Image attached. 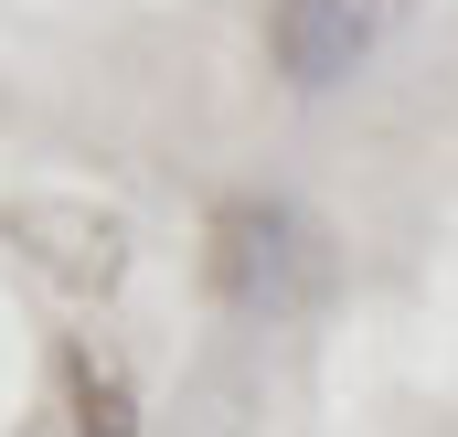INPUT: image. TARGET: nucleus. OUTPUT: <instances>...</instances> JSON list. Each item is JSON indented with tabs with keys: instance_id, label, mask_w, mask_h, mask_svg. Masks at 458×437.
I'll return each mask as SVG.
<instances>
[{
	"instance_id": "nucleus-4",
	"label": "nucleus",
	"mask_w": 458,
	"mask_h": 437,
	"mask_svg": "<svg viewBox=\"0 0 458 437\" xmlns=\"http://www.w3.org/2000/svg\"><path fill=\"white\" fill-rule=\"evenodd\" d=\"M54 384H64L75 437H139V395H128V373H117L86 330H64V341H54Z\"/></svg>"
},
{
	"instance_id": "nucleus-3",
	"label": "nucleus",
	"mask_w": 458,
	"mask_h": 437,
	"mask_svg": "<svg viewBox=\"0 0 458 437\" xmlns=\"http://www.w3.org/2000/svg\"><path fill=\"white\" fill-rule=\"evenodd\" d=\"M11 235H64V245H32L64 288H117V267H128V224L117 214H54V203H21V214H0Z\"/></svg>"
},
{
	"instance_id": "nucleus-1",
	"label": "nucleus",
	"mask_w": 458,
	"mask_h": 437,
	"mask_svg": "<svg viewBox=\"0 0 458 437\" xmlns=\"http://www.w3.org/2000/svg\"><path fill=\"white\" fill-rule=\"evenodd\" d=\"M267 64L299 97H331L362 64V11L352 0H267Z\"/></svg>"
},
{
	"instance_id": "nucleus-2",
	"label": "nucleus",
	"mask_w": 458,
	"mask_h": 437,
	"mask_svg": "<svg viewBox=\"0 0 458 437\" xmlns=\"http://www.w3.org/2000/svg\"><path fill=\"white\" fill-rule=\"evenodd\" d=\"M288 245H299V224L277 214V203H225V214H214V288L245 299V310H288V299H299Z\"/></svg>"
}]
</instances>
